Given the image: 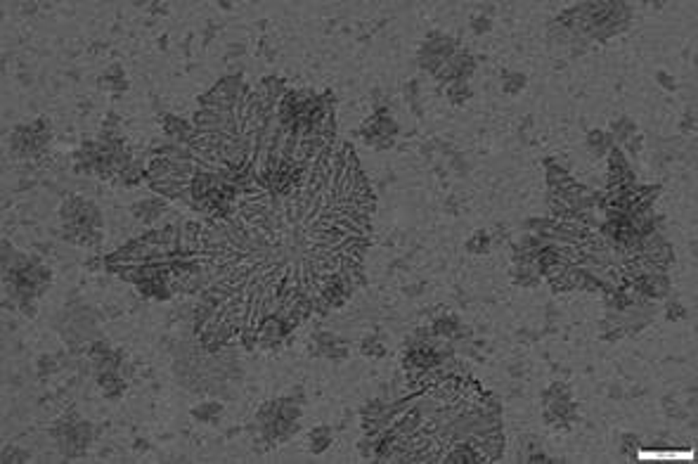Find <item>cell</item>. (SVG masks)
I'll list each match as a JSON object with an SVG mask.
<instances>
[{
	"instance_id": "52a82bcc",
	"label": "cell",
	"mask_w": 698,
	"mask_h": 464,
	"mask_svg": "<svg viewBox=\"0 0 698 464\" xmlns=\"http://www.w3.org/2000/svg\"><path fill=\"white\" fill-rule=\"evenodd\" d=\"M98 386L102 389L105 398L119 400L126 391V379L121 377V372H116V370H102V372H98Z\"/></svg>"
},
{
	"instance_id": "8fae6325",
	"label": "cell",
	"mask_w": 698,
	"mask_h": 464,
	"mask_svg": "<svg viewBox=\"0 0 698 464\" xmlns=\"http://www.w3.org/2000/svg\"><path fill=\"white\" fill-rule=\"evenodd\" d=\"M469 95H471V91H469V86L464 84V81H450L448 98L452 100V102H464Z\"/></svg>"
},
{
	"instance_id": "30bf717a",
	"label": "cell",
	"mask_w": 698,
	"mask_h": 464,
	"mask_svg": "<svg viewBox=\"0 0 698 464\" xmlns=\"http://www.w3.org/2000/svg\"><path fill=\"white\" fill-rule=\"evenodd\" d=\"M130 211L137 220H142V223H152V220H156L159 216H161L163 204L161 201H156V199H142V201H137Z\"/></svg>"
},
{
	"instance_id": "7c38bea8",
	"label": "cell",
	"mask_w": 698,
	"mask_h": 464,
	"mask_svg": "<svg viewBox=\"0 0 698 464\" xmlns=\"http://www.w3.org/2000/svg\"><path fill=\"white\" fill-rule=\"evenodd\" d=\"M467 249L471 253H488V249H490V239H488L485 232L478 230L471 239L467 241Z\"/></svg>"
},
{
	"instance_id": "8992f818",
	"label": "cell",
	"mask_w": 698,
	"mask_h": 464,
	"mask_svg": "<svg viewBox=\"0 0 698 464\" xmlns=\"http://www.w3.org/2000/svg\"><path fill=\"white\" fill-rule=\"evenodd\" d=\"M159 126H161L163 135L173 142H180V145H189L194 138V124H189L185 119H177V117H161L159 119Z\"/></svg>"
},
{
	"instance_id": "6da1fadb",
	"label": "cell",
	"mask_w": 698,
	"mask_h": 464,
	"mask_svg": "<svg viewBox=\"0 0 698 464\" xmlns=\"http://www.w3.org/2000/svg\"><path fill=\"white\" fill-rule=\"evenodd\" d=\"M60 218H62V230H65L62 232L65 239L90 251L100 249V244L105 239L102 232L105 223H102V213H100V208L93 201H88L79 194L67 197L65 204L60 208Z\"/></svg>"
},
{
	"instance_id": "2e32d148",
	"label": "cell",
	"mask_w": 698,
	"mask_h": 464,
	"mask_svg": "<svg viewBox=\"0 0 698 464\" xmlns=\"http://www.w3.org/2000/svg\"><path fill=\"white\" fill-rule=\"evenodd\" d=\"M363 351H365V355H377V358H379V355H384V348L379 346L377 341H365Z\"/></svg>"
},
{
	"instance_id": "5b68a950",
	"label": "cell",
	"mask_w": 698,
	"mask_h": 464,
	"mask_svg": "<svg viewBox=\"0 0 698 464\" xmlns=\"http://www.w3.org/2000/svg\"><path fill=\"white\" fill-rule=\"evenodd\" d=\"M396 121H393L386 112H377L374 117L365 124V135L370 142H374L377 147H389L393 142V135H396Z\"/></svg>"
},
{
	"instance_id": "9a60e30c",
	"label": "cell",
	"mask_w": 698,
	"mask_h": 464,
	"mask_svg": "<svg viewBox=\"0 0 698 464\" xmlns=\"http://www.w3.org/2000/svg\"><path fill=\"white\" fill-rule=\"evenodd\" d=\"M27 460H29V455H27V453H22V450L10 448V450H5V460H3V462H27Z\"/></svg>"
},
{
	"instance_id": "3957f363",
	"label": "cell",
	"mask_w": 698,
	"mask_h": 464,
	"mask_svg": "<svg viewBox=\"0 0 698 464\" xmlns=\"http://www.w3.org/2000/svg\"><path fill=\"white\" fill-rule=\"evenodd\" d=\"M53 434L57 438V446H60L62 455L79 457L86 453L88 446H90L93 429L88 422H83L81 417L74 415V417L60 419V424L53 429Z\"/></svg>"
},
{
	"instance_id": "9c48e42d",
	"label": "cell",
	"mask_w": 698,
	"mask_h": 464,
	"mask_svg": "<svg viewBox=\"0 0 698 464\" xmlns=\"http://www.w3.org/2000/svg\"><path fill=\"white\" fill-rule=\"evenodd\" d=\"M100 88H102V91H109V93H123L126 88H128V81H126L123 69L119 65L107 69V72L100 76Z\"/></svg>"
},
{
	"instance_id": "7a4b0ae2",
	"label": "cell",
	"mask_w": 698,
	"mask_h": 464,
	"mask_svg": "<svg viewBox=\"0 0 698 464\" xmlns=\"http://www.w3.org/2000/svg\"><path fill=\"white\" fill-rule=\"evenodd\" d=\"M50 138H53V128L46 117H38L31 124H22L12 131L10 135V152L17 159H29L38 157L43 150L48 147Z\"/></svg>"
},
{
	"instance_id": "ba28073f",
	"label": "cell",
	"mask_w": 698,
	"mask_h": 464,
	"mask_svg": "<svg viewBox=\"0 0 698 464\" xmlns=\"http://www.w3.org/2000/svg\"><path fill=\"white\" fill-rule=\"evenodd\" d=\"M137 291L147 298H156V301H166V298L173 296V287H170V279L166 277H156V279H145V282L135 284Z\"/></svg>"
},
{
	"instance_id": "4fadbf2b",
	"label": "cell",
	"mask_w": 698,
	"mask_h": 464,
	"mask_svg": "<svg viewBox=\"0 0 698 464\" xmlns=\"http://www.w3.org/2000/svg\"><path fill=\"white\" fill-rule=\"evenodd\" d=\"M192 415L196 419H201V422H215V417H220V405L206 403V405H201V408H194Z\"/></svg>"
},
{
	"instance_id": "5bb4252c",
	"label": "cell",
	"mask_w": 698,
	"mask_h": 464,
	"mask_svg": "<svg viewBox=\"0 0 698 464\" xmlns=\"http://www.w3.org/2000/svg\"><path fill=\"white\" fill-rule=\"evenodd\" d=\"M329 441H332V438H329L327 429H315L313 434H310V450H313V453H322V450L329 446Z\"/></svg>"
},
{
	"instance_id": "277c9868",
	"label": "cell",
	"mask_w": 698,
	"mask_h": 464,
	"mask_svg": "<svg viewBox=\"0 0 698 464\" xmlns=\"http://www.w3.org/2000/svg\"><path fill=\"white\" fill-rule=\"evenodd\" d=\"M246 86L239 79H223L218 86H213L204 98H201V107H211V110H232L246 98Z\"/></svg>"
}]
</instances>
